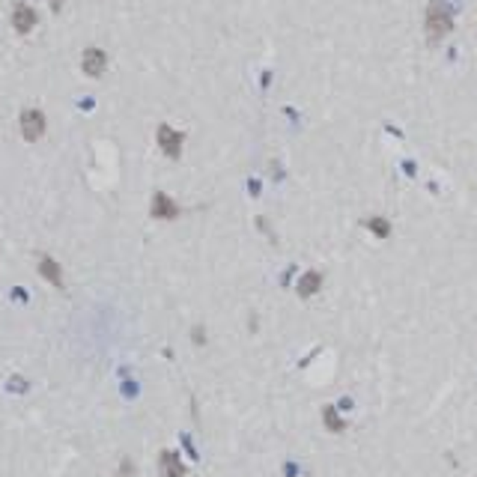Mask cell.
<instances>
[{
  "label": "cell",
  "instance_id": "1",
  "mask_svg": "<svg viewBox=\"0 0 477 477\" xmlns=\"http://www.w3.org/2000/svg\"><path fill=\"white\" fill-rule=\"evenodd\" d=\"M450 30H454V12H450V6L445 0L427 4V9H423V33H427V42L430 45L445 42Z\"/></svg>",
  "mask_w": 477,
  "mask_h": 477
},
{
  "label": "cell",
  "instance_id": "2",
  "mask_svg": "<svg viewBox=\"0 0 477 477\" xmlns=\"http://www.w3.org/2000/svg\"><path fill=\"white\" fill-rule=\"evenodd\" d=\"M48 131V119L39 108H28L21 114V138L24 140H39Z\"/></svg>",
  "mask_w": 477,
  "mask_h": 477
},
{
  "label": "cell",
  "instance_id": "3",
  "mask_svg": "<svg viewBox=\"0 0 477 477\" xmlns=\"http://www.w3.org/2000/svg\"><path fill=\"white\" fill-rule=\"evenodd\" d=\"M182 147H185V135L176 131L174 126H158V150H162L167 158H179L182 155Z\"/></svg>",
  "mask_w": 477,
  "mask_h": 477
},
{
  "label": "cell",
  "instance_id": "4",
  "mask_svg": "<svg viewBox=\"0 0 477 477\" xmlns=\"http://www.w3.org/2000/svg\"><path fill=\"white\" fill-rule=\"evenodd\" d=\"M150 215L155 221H174L179 215V206L174 203V197H167L164 191H155L152 197V209H150Z\"/></svg>",
  "mask_w": 477,
  "mask_h": 477
},
{
  "label": "cell",
  "instance_id": "5",
  "mask_svg": "<svg viewBox=\"0 0 477 477\" xmlns=\"http://www.w3.org/2000/svg\"><path fill=\"white\" fill-rule=\"evenodd\" d=\"M81 69H84V75H90V78H102L104 69H108V54H104L102 48H87V51H84Z\"/></svg>",
  "mask_w": 477,
  "mask_h": 477
},
{
  "label": "cell",
  "instance_id": "6",
  "mask_svg": "<svg viewBox=\"0 0 477 477\" xmlns=\"http://www.w3.org/2000/svg\"><path fill=\"white\" fill-rule=\"evenodd\" d=\"M12 28L18 33H30L36 28V12L30 6H16V12H12Z\"/></svg>",
  "mask_w": 477,
  "mask_h": 477
},
{
  "label": "cell",
  "instance_id": "7",
  "mask_svg": "<svg viewBox=\"0 0 477 477\" xmlns=\"http://www.w3.org/2000/svg\"><path fill=\"white\" fill-rule=\"evenodd\" d=\"M320 286H322V274L320 272H304L301 281H298V296L301 298H310V296L320 293Z\"/></svg>",
  "mask_w": 477,
  "mask_h": 477
},
{
  "label": "cell",
  "instance_id": "8",
  "mask_svg": "<svg viewBox=\"0 0 477 477\" xmlns=\"http://www.w3.org/2000/svg\"><path fill=\"white\" fill-rule=\"evenodd\" d=\"M162 474L164 477H182L185 474L182 459L174 454V450H164V454H162Z\"/></svg>",
  "mask_w": 477,
  "mask_h": 477
},
{
  "label": "cell",
  "instance_id": "9",
  "mask_svg": "<svg viewBox=\"0 0 477 477\" xmlns=\"http://www.w3.org/2000/svg\"><path fill=\"white\" fill-rule=\"evenodd\" d=\"M39 274L45 277V281H51L54 286H63V272H60V266L51 257H42L39 260Z\"/></svg>",
  "mask_w": 477,
  "mask_h": 477
},
{
  "label": "cell",
  "instance_id": "10",
  "mask_svg": "<svg viewBox=\"0 0 477 477\" xmlns=\"http://www.w3.org/2000/svg\"><path fill=\"white\" fill-rule=\"evenodd\" d=\"M364 227L373 233V236H379V238H388V236H391V224H388L385 218H379V215H376V218H367Z\"/></svg>",
  "mask_w": 477,
  "mask_h": 477
},
{
  "label": "cell",
  "instance_id": "11",
  "mask_svg": "<svg viewBox=\"0 0 477 477\" xmlns=\"http://www.w3.org/2000/svg\"><path fill=\"white\" fill-rule=\"evenodd\" d=\"M322 418H325V427L331 430V433H340L346 423H343V418L337 415V409L334 406H325V412H322Z\"/></svg>",
  "mask_w": 477,
  "mask_h": 477
}]
</instances>
